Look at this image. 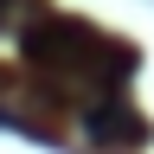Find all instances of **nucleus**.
<instances>
[{
  "instance_id": "obj_3",
  "label": "nucleus",
  "mask_w": 154,
  "mask_h": 154,
  "mask_svg": "<svg viewBox=\"0 0 154 154\" xmlns=\"http://www.w3.org/2000/svg\"><path fill=\"white\" fill-rule=\"evenodd\" d=\"M7 7H13V0H0V13H7Z\"/></svg>"
},
{
  "instance_id": "obj_1",
  "label": "nucleus",
  "mask_w": 154,
  "mask_h": 154,
  "mask_svg": "<svg viewBox=\"0 0 154 154\" xmlns=\"http://www.w3.org/2000/svg\"><path fill=\"white\" fill-rule=\"evenodd\" d=\"M19 51L32 58L38 71H58V77H128L135 71V51L122 38H103L84 19H45V26H26Z\"/></svg>"
},
{
  "instance_id": "obj_2",
  "label": "nucleus",
  "mask_w": 154,
  "mask_h": 154,
  "mask_svg": "<svg viewBox=\"0 0 154 154\" xmlns=\"http://www.w3.org/2000/svg\"><path fill=\"white\" fill-rule=\"evenodd\" d=\"M84 128H90L96 148H141L148 141V116L135 109L128 96H103V103L84 116Z\"/></svg>"
}]
</instances>
